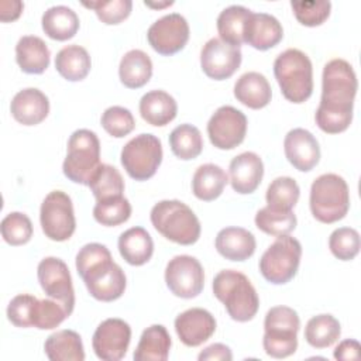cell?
I'll use <instances>...</instances> for the list:
<instances>
[{
  "mask_svg": "<svg viewBox=\"0 0 361 361\" xmlns=\"http://www.w3.org/2000/svg\"><path fill=\"white\" fill-rule=\"evenodd\" d=\"M358 82L353 66L340 58L329 61L322 75V97L314 114L317 127L327 134H338L353 121V107Z\"/></svg>",
  "mask_w": 361,
  "mask_h": 361,
  "instance_id": "cell-1",
  "label": "cell"
},
{
  "mask_svg": "<svg viewBox=\"0 0 361 361\" xmlns=\"http://www.w3.org/2000/svg\"><path fill=\"white\" fill-rule=\"evenodd\" d=\"M76 271L87 292L97 300L113 302L127 286L126 274L111 258L109 248L100 243H89L76 254Z\"/></svg>",
  "mask_w": 361,
  "mask_h": 361,
  "instance_id": "cell-2",
  "label": "cell"
},
{
  "mask_svg": "<svg viewBox=\"0 0 361 361\" xmlns=\"http://www.w3.org/2000/svg\"><path fill=\"white\" fill-rule=\"evenodd\" d=\"M213 293L235 322H248L258 312V293L250 279L240 271H220L213 279Z\"/></svg>",
  "mask_w": 361,
  "mask_h": 361,
  "instance_id": "cell-3",
  "label": "cell"
},
{
  "mask_svg": "<svg viewBox=\"0 0 361 361\" xmlns=\"http://www.w3.org/2000/svg\"><path fill=\"white\" fill-rule=\"evenodd\" d=\"M274 75L283 97L292 103L306 102L313 92V66L298 48H288L274 61Z\"/></svg>",
  "mask_w": 361,
  "mask_h": 361,
  "instance_id": "cell-4",
  "label": "cell"
},
{
  "mask_svg": "<svg viewBox=\"0 0 361 361\" xmlns=\"http://www.w3.org/2000/svg\"><path fill=\"white\" fill-rule=\"evenodd\" d=\"M149 219L158 233L176 244L192 245L200 237L197 216L180 200L158 202L151 209Z\"/></svg>",
  "mask_w": 361,
  "mask_h": 361,
  "instance_id": "cell-5",
  "label": "cell"
},
{
  "mask_svg": "<svg viewBox=\"0 0 361 361\" xmlns=\"http://www.w3.org/2000/svg\"><path fill=\"white\" fill-rule=\"evenodd\" d=\"M309 204L313 217L322 223L344 219L350 209V192L344 178L337 173L317 176L310 186Z\"/></svg>",
  "mask_w": 361,
  "mask_h": 361,
  "instance_id": "cell-6",
  "label": "cell"
},
{
  "mask_svg": "<svg viewBox=\"0 0 361 361\" xmlns=\"http://www.w3.org/2000/svg\"><path fill=\"white\" fill-rule=\"evenodd\" d=\"M100 165V141L96 133L87 128L73 131L62 164L63 175L75 183L89 185Z\"/></svg>",
  "mask_w": 361,
  "mask_h": 361,
  "instance_id": "cell-7",
  "label": "cell"
},
{
  "mask_svg": "<svg viewBox=\"0 0 361 361\" xmlns=\"http://www.w3.org/2000/svg\"><path fill=\"white\" fill-rule=\"evenodd\" d=\"M300 320L289 306L271 307L264 319L262 345L272 358H286L298 348V331Z\"/></svg>",
  "mask_w": 361,
  "mask_h": 361,
  "instance_id": "cell-8",
  "label": "cell"
},
{
  "mask_svg": "<svg viewBox=\"0 0 361 361\" xmlns=\"http://www.w3.org/2000/svg\"><path fill=\"white\" fill-rule=\"evenodd\" d=\"M302 257V245L289 234L278 235L276 240L265 250L259 259V272L274 283H288L296 275Z\"/></svg>",
  "mask_w": 361,
  "mask_h": 361,
  "instance_id": "cell-9",
  "label": "cell"
},
{
  "mask_svg": "<svg viewBox=\"0 0 361 361\" xmlns=\"http://www.w3.org/2000/svg\"><path fill=\"white\" fill-rule=\"evenodd\" d=\"M121 165L135 180L152 178L162 162L161 140L149 133H142L131 138L121 149Z\"/></svg>",
  "mask_w": 361,
  "mask_h": 361,
  "instance_id": "cell-10",
  "label": "cell"
},
{
  "mask_svg": "<svg viewBox=\"0 0 361 361\" xmlns=\"http://www.w3.org/2000/svg\"><path fill=\"white\" fill-rule=\"evenodd\" d=\"M39 221L44 234L52 241H66L76 228L72 199L62 190L49 192L41 203Z\"/></svg>",
  "mask_w": 361,
  "mask_h": 361,
  "instance_id": "cell-11",
  "label": "cell"
},
{
  "mask_svg": "<svg viewBox=\"0 0 361 361\" xmlns=\"http://www.w3.org/2000/svg\"><path fill=\"white\" fill-rule=\"evenodd\" d=\"M168 289L178 298H196L204 285V271L199 259L192 255H175L165 268Z\"/></svg>",
  "mask_w": 361,
  "mask_h": 361,
  "instance_id": "cell-12",
  "label": "cell"
},
{
  "mask_svg": "<svg viewBox=\"0 0 361 361\" xmlns=\"http://www.w3.org/2000/svg\"><path fill=\"white\" fill-rule=\"evenodd\" d=\"M247 117L241 110L233 106L219 107L207 123L210 142L219 149L235 148L244 141Z\"/></svg>",
  "mask_w": 361,
  "mask_h": 361,
  "instance_id": "cell-13",
  "label": "cell"
},
{
  "mask_svg": "<svg viewBox=\"0 0 361 361\" xmlns=\"http://www.w3.org/2000/svg\"><path fill=\"white\" fill-rule=\"evenodd\" d=\"M189 24L179 13H169L154 21L148 31L147 39L154 51L161 55H173L185 48L189 39Z\"/></svg>",
  "mask_w": 361,
  "mask_h": 361,
  "instance_id": "cell-14",
  "label": "cell"
},
{
  "mask_svg": "<svg viewBox=\"0 0 361 361\" xmlns=\"http://www.w3.org/2000/svg\"><path fill=\"white\" fill-rule=\"evenodd\" d=\"M131 341V327L117 317L103 320L94 330L92 347L103 361H120L127 354Z\"/></svg>",
  "mask_w": 361,
  "mask_h": 361,
  "instance_id": "cell-15",
  "label": "cell"
},
{
  "mask_svg": "<svg viewBox=\"0 0 361 361\" xmlns=\"http://www.w3.org/2000/svg\"><path fill=\"white\" fill-rule=\"evenodd\" d=\"M38 282L47 296L65 305L69 312L75 307V290L68 265L56 257H45L37 268Z\"/></svg>",
  "mask_w": 361,
  "mask_h": 361,
  "instance_id": "cell-16",
  "label": "cell"
},
{
  "mask_svg": "<svg viewBox=\"0 0 361 361\" xmlns=\"http://www.w3.org/2000/svg\"><path fill=\"white\" fill-rule=\"evenodd\" d=\"M241 48L224 42L220 38H210L200 51L202 71L214 80L228 79L241 65Z\"/></svg>",
  "mask_w": 361,
  "mask_h": 361,
  "instance_id": "cell-17",
  "label": "cell"
},
{
  "mask_svg": "<svg viewBox=\"0 0 361 361\" xmlns=\"http://www.w3.org/2000/svg\"><path fill=\"white\" fill-rule=\"evenodd\" d=\"M175 331L185 345L197 347L214 334L216 319L206 309L192 307L176 316Z\"/></svg>",
  "mask_w": 361,
  "mask_h": 361,
  "instance_id": "cell-18",
  "label": "cell"
},
{
  "mask_svg": "<svg viewBox=\"0 0 361 361\" xmlns=\"http://www.w3.org/2000/svg\"><path fill=\"white\" fill-rule=\"evenodd\" d=\"M283 151L288 161L302 172L312 171L320 161V147L316 137L300 127L285 135Z\"/></svg>",
  "mask_w": 361,
  "mask_h": 361,
  "instance_id": "cell-19",
  "label": "cell"
},
{
  "mask_svg": "<svg viewBox=\"0 0 361 361\" xmlns=\"http://www.w3.org/2000/svg\"><path fill=\"white\" fill-rule=\"evenodd\" d=\"M231 188L240 195L252 193L264 176V164L259 155L247 151L234 157L228 166Z\"/></svg>",
  "mask_w": 361,
  "mask_h": 361,
  "instance_id": "cell-20",
  "label": "cell"
},
{
  "mask_svg": "<svg viewBox=\"0 0 361 361\" xmlns=\"http://www.w3.org/2000/svg\"><path fill=\"white\" fill-rule=\"evenodd\" d=\"M11 116L23 126L39 124L49 113V100L37 87L17 92L10 103Z\"/></svg>",
  "mask_w": 361,
  "mask_h": 361,
  "instance_id": "cell-21",
  "label": "cell"
},
{
  "mask_svg": "<svg viewBox=\"0 0 361 361\" xmlns=\"http://www.w3.org/2000/svg\"><path fill=\"white\" fill-rule=\"evenodd\" d=\"M282 37L283 28L276 17L268 13L251 11L245 24L244 42L255 49L265 51L279 44Z\"/></svg>",
  "mask_w": 361,
  "mask_h": 361,
  "instance_id": "cell-22",
  "label": "cell"
},
{
  "mask_svg": "<svg viewBox=\"0 0 361 361\" xmlns=\"http://www.w3.org/2000/svg\"><path fill=\"white\" fill-rule=\"evenodd\" d=\"M217 252L230 261H245L255 252V237L243 227L221 228L214 241Z\"/></svg>",
  "mask_w": 361,
  "mask_h": 361,
  "instance_id": "cell-23",
  "label": "cell"
},
{
  "mask_svg": "<svg viewBox=\"0 0 361 361\" xmlns=\"http://www.w3.org/2000/svg\"><path fill=\"white\" fill-rule=\"evenodd\" d=\"M234 96L244 106L258 110L271 102L272 90L268 79L262 73L245 72L234 85Z\"/></svg>",
  "mask_w": 361,
  "mask_h": 361,
  "instance_id": "cell-24",
  "label": "cell"
},
{
  "mask_svg": "<svg viewBox=\"0 0 361 361\" xmlns=\"http://www.w3.org/2000/svg\"><path fill=\"white\" fill-rule=\"evenodd\" d=\"M176 100L165 90H149L140 100V114L151 126H166L176 117Z\"/></svg>",
  "mask_w": 361,
  "mask_h": 361,
  "instance_id": "cell-25",
  "label": "cell"
},
{
  "mask_svg": "<svg viewBox=\"0 0 361 361\" xmlns=\"http://www.w3.org/2000/svg\"><path fill=\"white\" fill-rule=\"evenodd\" d=\"M49 58L45 41L37 35H24L16 45V61L25 73H42L49 66Z\"/></svg>",
  "mask_w": 361,
  "mask_h": 361,
  "instance_id": "cell-26",
  "label": "cell"
},
{
  "mask_svg": "<svg viewBox=\"0 0 361 361\" xmlns=\"http://www.w3.org/2000/svg\"><path fill=\"white\" fill-rule=\"evenodd\" d=\"M118 251L130 265H144L154 254V241L144 227H131L118 237Z\"/></svg>",
  "mask_w": 361,
  "mask_h": 361,
  "instance_id": "cell-27",
  "label": "cell"
},
{
  "mask_svg": "<svg viewBox=\"0 0 361 361\" xmlns=\"http://www.w3.org/2000/svg\"><path fill=\"white\" fill-rule=\"evenodd\" d=\"M171 345L172 340L166 327L152 324L142 331L133 358L135 361H165L169 357Z\"/></svg>",
  "mask_w": 361,
  "mask_h": 361,
  "instance_id": "cell-28",
  "label": "cell"
},
{
  "mask_svg": "<svg viewBox=\"0 0 361 361\" xmlns=\"http://www.w3.org/2000/svg\"><path fill=\"white\" fill-rule=\"evenodd\" d=\"M118 76L121 83L128 89H138L147 85L152 76L151 58L141 49H130L120 61Z\"/></svg>",
  "mask_w": 361,
  "mask_h": 361,
  "instance_id": "cell-29",
  "label": "cell"
},
{
  "mask_svg": "<svg viewBox=\"0 0 361 361\" xmlns=\"http://www.w3.org/2000/svg\"><path fill=\"white\" fill-rule=\"evenodd\" d=\"M45 355L51 361H83L85 350L80 336L73 330H58L44 344Z\"/></svg>",
  "mask_w": 361,
  "mask_h": 361,
  "instance_id": "cell-30",
  "label": "cell"
},
{
  "mask_svg": "<svg viewBox=\"0 0 361 361\" xmlns=\"http://www.w3.org/2000/svg\"><path fill=\"white\" fill-rule=\"evenodd\" d=\"M44 32L56 41H66L79 30V17L68 6H52L42 14Z\"/></svg>",
  "mask_w": 361,
  "mask_h": 361,
  "instance_id": "cell-31",
  "label": "cell"
},
{
  "mask_svg": "<svg viewBox=\"0 0 361 361\" xmlns=\"http://www.w3.org/2000/svg\"><path fill=\"white\" fill-rule=\"evenodd\" d=\"M55 68L58 73L65 78L69 82H78L83 80L90 68H92V59L89 52L78 45H66L63 47L55 56Z\"/></svg>",
  "mask_w": 361,
  "mask_h": 361,
  "instance_id": "cell-32",
  "label": "cell"
},
{
  "mask_svg": "<svg viewBox=\"0 0 361 361\" xmlns=\"http://www.w3.org/2000/svg\"><path fill=\"white\" fill-rule=\"evenodd\" d=\"M227 182L228 176L221 166L216 164H203L193 173L192 190L197 199L210 202L223 193Z\"/></svg>",
  "mask_w": 361,
  "mask_h": 361,
  "instance_id": "cell-33",
  "label": "cell"
},
{
  "mask_svg": "<svg viewBox=\"0 0 361 361\" xmlns=\"http://www.w3.org/2000/svg\"><path fill=\"white\" fill-rule=\"evenodd\" d=\"M250 14L251 10L240 4H233L221 10L217 17V31L220 39L240 47L244 42V31Z\"/></svg>",
  "mask_w": 361,
  "mask_h": 361,
  "instance_id": "cell-34",
  "label": "cell"
},
{
  "mask_svg": "<svg viewBox=\"0 0 361 361\" xmlns=\"http://www.w3.org/2000/svg\"><path fill=\"white\" fill-rule=\"evenodd\" d=\"M341 333L338 320L329 313L317 314L309 319L305 327V338L314 348H327L333 345Z\"/></svg>",
  "mask_w": 361,
  "mask_h": 361,
  "instance_id": "cell-35",
  "label": "cell"
},
{
  "mask_svg": "<svg viewBox=\"0 0 361 361\" xmlns=\"http://www.w3.org/2000/svg\"><path fill=\"white\" fill-rule=\"evenodd\" d=\"M169 145L176 158L189 161L200 155L203 149V138L197 127L186 123L171 131Z\"/></svg>",
  "mask_w": 361,
  "mask_h": 361,
  "instance_id": "cell-36",
  "label": "cell"
},
{
  "mask_svg": "<svg viewBox=\"0 0 361 361\" xmlns=\"http://www.w3.org/2000/svg\"><path fill=\"white\" fill-rule=\"evenodd\" d=\"M300 196V188L290 176L275 178L267 189V206L274 210H292Z\"/></svg>",
  "mask_w": 361,
  "mask_h": 361,
  "instance_id": "cell-37",
  "label": "cell"
},
{
  "mask_svg": "<svg viewBox=\"0 0 361 361\" xmlns=\"http://www.w3.org/2000/svg\"><path fill=\"white\" fill-rule=\"evenodd\" d=\"M97 200H106L116 196H123L124 192V179L117 168L102 164L99 169L92 176L87 185Z\"/></svg>",
  "mask_w": 361,
  "mask_h": 361,
  "instance_id": "cell-38",
  "label": "cell"
},
{
  "mask_svg": "<svg viewBox=\"0 0 361 361\" xmlns=\"http://www.w3.org/2000/svg\"><path fill=\"white\" fill-rule=\"evenodd\" d=\"M298 224L293 210H274L268 206L259 209L255 214V226L269 235H285L295 230Z\"/></svg>",
  "mask_w": 361,
  "mask_h": 361,
  "instance_id": "cell-39",
  "label": "cell"
},
{
  "mask_svg": "<svg viewBox=\"0 0 361 361\" xmlns=\"http://www.w3.org/2000/svg\"><path fill=\"white\" fill-rule=\"evenodd\" d=\"M131 216V204L124 196L97 200L93 207V217L102 226H118Z\"/></svg>",
  "mask_w": 361,
  "mask_h": 361,
  "instance_id": "cell-40",
  "label": "cell"
},
{
  "mask_svg": "<svg viewBox=\"0 0 361 361\" xmlns=\"http://www.w3.org/2000/svg\"><path fill=\"white\" fill-rule=\"evenodd\" d=\"M72 312L55 299H38L32 312V327L39 330H51L58 327Z\"/></svg>",
  "mask_w": 361,
  "mask_h": 361,
  "instance_id": "cell-41",
  "label": "cell"
},
{
  "mask_svg": "<svg viewBox=\"0 0 361 361\" xmlns=\"http://www.w3.org/2000/svg\"><path fill=\"white\" fill-rule=\"evenodd\" d=\"M1 237L10 245H23L32 237V223L30 217L21 212L8 213L0 224Z\"/></svg>",
  "mask_w": 361,
  "mask_h": 361,
  "instance_id": "cell-42",
  "label": "cell"
},
{
  "mask_svg": "<svg viewBox=\"0 0 361 361\" xmlns=\"http://www.w3.org/2000/svg\"><path fill=\"white\" fill-rule=\"evenodd\" d=\"M329 248L331 254L341 259L350 261L360 251V234L355 228L351 227H338L336 228L329 238Z\"/></svg>",
  "mask_w": 361,
  "mask_h": 361,
  "instance_id": "cell-43",
  "label": "cell"
},
{
  "mask_svg": "<svg viewBox=\"0 0 361 361\" xmlns=\"http://www.w3.org/2000/svg\"><path fill=\"white\" fill-rule=\"evenodd\" d=\"M102 127L116 138L126 137L135 127V120L133 113L123 106H111L104 110L100 118Z\"/></svg>",
  "mask_w": 361,
  "mask_h": 361,
  "instance_id": "cell-44",
  "label": "cell"
},
{
  "mask_svg": "<svg viewBox=\"0 0 361 361\" xmlns=\"http://www.w3.org/2000/svg\"><path fill=\"white\" fill-rule=\"evenodd\" d=\"M290 7L296 20L306 27H316L323 24L331 10V3L329 0L320 1H290Z\"/></svg>",
  "mask_w": 361,
  "mask_h": 361,
  "instance_id": "cell-45",
  "label": "cell"
},
{
  "mask_svg": "<svg viewBox=\"0 0 361 361\" xmlns=\"http://www.w3.org/2000/svg\"><path fill=\"white\" fill-rule=\"evenodd\" d=\"M85 7L94 10L99 20L104 24L113 25L126 20L133 8L131 0H111V1H83Z\"/></svg>",
  "mask_w": 361,
  "mask_h": 361,
  "instance_id": "cell-46",
  "label": "cell"
},
{
  "mask_svg": "<svg viewBox=\"0 0 361 361\" xmlns=\"http://www.w3.org/2000/svg\"><path fill=\"white\" fill-rule=\"evenodd\" d=\"M37 300L35 296L27 293L14 296L7 306V319L17 327H32V312Z\"/></svg>",
  "mask_w": 361,
  "mask_h": 361,
  "instance_id": "cell-47",
  "label": "cell"
},
{
  "mask_svg": "<svg viewBox=\"0 0 361 361\" xmlns=\"http://www.w3.org/2000/svg\"><path fill=\"white\" fill-rule=\"evenodd\" d=\"M199 361H231L233 354L230 347L221 343H214L202 350L197 355Z\"/></svg>",
  "mask_w": 361,
  "mask_h": 361,
  "instance_id": "cell-48",
  "label": "cell"
},
{
  "mask_svg": "<svg viewBox=\"0 0 361 361\" xmlns=\"http://www.w3.org/2000/svg\"><path fill=\"white\" fill-rule=\"evenodd\" d=\"M360 350H361V345L357 340L347 338V340H343L341 343H338V345L334 348L333 355L336 360H343V361L358 360Z\"/></svg>",
  "mask_w": 361,
  "mask_h": 361,
  "instance_id": "cell-49",
  "label": "cell"
},
{
  "mask_svg": "<svg viewBox=\"0 0 361 361\" xmlns=\"http://www.w3.org/2000/svg\"><path fill=\"white\" fill-rule=\"evenodd\" d=\"M24 8V3L20 0H3L0 3V20L3 23L13 21L20 17Z\"/></svg>",
  "mask_w": 361,
  "mask_h": 361,
  "instance_id": "cell-50",
  "label": "cell"
},
{
  "mask_svg": "<svg viewBox=\"0 0 361 361\" xmlns=\"http://www.w3.org/2000/svg\"><path fill=\"white\" fill-rule=\"evenodd\" d=\"M145 6L148 7H155V8H161V7H165V6H171L173 4V1H164V3H151V1H144Z\"/></svg>",
  "mask_w": 361,
  "mask_h": 361,
  "instance_id": "cell-51",
  "label": "cell"
}]
</instances>
